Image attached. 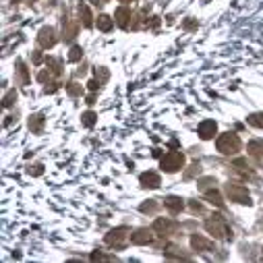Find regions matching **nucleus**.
<instances>
[{"label": "nucleus", "mask_w": 263, "mask_h": 263, "mask_svg": "<svg viewBox=\"0 0 263 263\" xmlns=\"http://www.w3.org/2000/svg\"><path fill=\"white\" fill-rule=\"evenodd\" d=\"M100 27H102V29H108V27H110V21H108V17H102V23H100Z\"/></svg>", "instance_id": "nucleus-1"}]
</instances>
